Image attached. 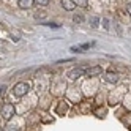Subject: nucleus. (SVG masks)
<instances>
[{
    "label": "nucleus",
    "instance_id": "14",
    "mask_svg": "<svg viewBox=\"0 0 131 131\" xmlns=\"http://www.w3.org/2000/svg\"><path fill=\"white\" fill-rule=\"evenodd\" d=\"M103 25H104V29H109V21L107 19H103Z\"/></svg>",
    "mask_w": 131,
    "mask_h": 131
},
{
    "label": "nucleus",
    "instance_id": "3",
    "mask_svg": "<svg viewBox=\"0 0 131 131\" xmlns=\"http://www.w3.org/2000/svg\"><path fill=\"white\" fill-rule=\"evenodd\" d=\"M103 73V68L101 67H85L84 68V74L85 76H98V74H101Z\"/></svg>",
    "mask_w": 131,
    "mask_h": 131
},
{
    "label": "nucleus",
    "instance_id": "4",
    "mask_svg": "<svg viewBox=\"0 0 131 131\" xmlns=\"http://www.w3.org/2000/svg\"><path fill=\"white\" fill-rule=\"evenodd\" d=\"M84 68H85V67H81V68H73L71 71H68V78H70L71 81H74V79H78V78L84 76Z\"/></svg>",
    "mask_w": 131,
    "mask_h": 131
},
{
    "label": "nucleus",
    "instance_id": "6",
    "mask_svg": "<svg viewBox=\"0 0 131 131\" xmlns=\"http://www.w3.org/2000/svg\"><path fill=\"white\" fill-rule=\"evenodd\" d=\"M104 81L109 82V84H117V82H118V76H117L115 73H112V71H111V73H106Z\"/></svg>",
    "mask_w": 131,
    "mask_h": 131
},
{
    "label": "nucleus",
    "instance_id": "13",
    "mask_svg": "<svg viewBox=\"0 0 131 131\" xmlns=\"http://www.w3.org/2000/svg\"><path fill=\"white\" fill-rule=\"evenodd\" d=\"M46 27H49V29H60L59 24H54V22H44Z\"/></svg>",
    "mask_w": 131,
    "mask_h": 131
},
{
    "label": "nucleus",
    "instance_id": "8",
    "mask_svg": "<svg viewBox=\"0 0 131 131\" xmlns=\"http://www.w3.org/2000/svg\"><path fill=\"white\" fill-rule=\"evenodd\" d=\"M100 22H101V19H100L98 16L90 17V27H92V29H98V27H100Z\"/></svg>",
    "mask_w": 131,
    "mask_h": 131
},
{
    "label": "nucleus",
    "instance_id": "7",
    "mask_svg": "<svg viewBox=\"0 0 131 131\" xmlns=\"http://www.w3.org/2000/svg\"><path fill=\"white\" fill-rule=\"evenodd\" d=\"M60 2H62V6H63L67 11H73L74 8H76V5H74L73 0H60Z\"/></svg>",
    "mask_w": 131,
    "mask_h": 131
},
{
    "label": "nucleus",
    "instance_id": "5",
    "mask_svg": "<svg viewBox=\"0 0 131 131\" xmlns=\"http://www.w3.org/2000/svg\"><path fill=\"white\" fill-rule=\"evenodd\" d=\"M33 0H17V6L21 8V10H30L33 6Z\"/></svg>",
    "mask_w": 131,
    "mask_h": 131
},
{
    "label": "nucleus",
    "instance_id": "1",
    "mask_svg": "<svg viewBox=\"0 0 131 131\" xmlns=\"http://www.w3.org/2000/svg\"><path fill=\"white\" fill-rule=\"evenodd\" d=\"M29 90H30V84L29 82H17L13 87V95L16 98H22V96H25L27 93H29Z\"/></svg>",
    "mask_w": 131,
    "mask_h": 131
},
{
    "label": "nucleus",
    "instance_id": "11",
    "mask_svg": "<svg viewBox=\"0 0 131 131\" xmlns=\"http://www.w3.org/2000/svg\"><path fill=\"white\" fill-rule=\"evenodd\" d=\"M33 2H35L36 5H40V6H48L51 0H33Z\"/></svg>",
    "mask_w": 131,
    "mask_h": 131
},
{
    "label": "nucleus",
    "instance_id": "2",
    "mask_svg": "<svg viewBox=\"0 0 131 131\" xmlns=\"http://www.w3.org/2000/svg\"><path fill=\"white\" fill-rule=\"evenodd\" d=\"M14 106L11 104V103H5V104L2 106V117L5 120H11L13 115H14Z\"/></svg>",
    "mask_w": 131,
    "mask_h": 131
},
{
    "label": "nucleus",
    "instance_id": "12",
    "mask_svg": "<svg viewBox=\"0 0 131 131\" xmlns=\"http://www.w3.org/2000/svg\"><path fill=\"white\" fill-rule=\"evenodd\" d=\"M44 17H46V13L44 11H40L38 10V11L35 13V19H44Z\"/></svg>",
    "mask_w": 131,
    "mask_h": 131
},
{
    "label": "nucleus",
    "instance_id": "9",
    "mask_svg": "<svg viewBox=\"0 0 131 131\" xmlns=\"http://www.w3.org/2000/svg\"><path fill=\"white\" fill-rule=\"evenodd\" d=\"M73 2L76 6H81V8H87V5H89L87 0H73Z\"/></svg>",
    "mask_w": 131,
    "mask_h": 131
},
{
    "label": "nucleus",
    "instance_id": "10",
    "mask_svg": "<svg viewBox=\"0 0 131 131\" xmlns=\"http://www.w3.org/2000/svg\"><path fill=\"white\" fill-rule=\"evenodd\" d=\"M73 21L76 22V24H82V22H84V16H82V14H74V16H73Z\"/></svg>",
    "mask_w": 131,
    "mask_h": 131
}]
</instances>
